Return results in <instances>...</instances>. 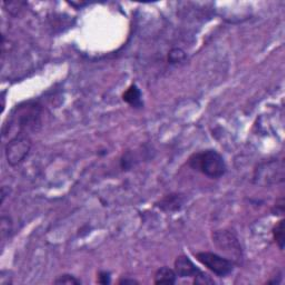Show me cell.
Masks as SVG:
<instances>
[{
    "instance_id": "obj_2",
    "label": "cell",
    "mask_w": 285,
    "mask_h": 285,
    "mask_svg": "<svg viewBox=\"0 0 285 285\" xmlns=\"http://www.w3.org/2000/svg\"><path fill=\"white\" fill-rule=\"evenodd\" d=\"M32 150V140L24 132L18 134L14 140L8 142L6 147V157L8 164L12 166L20 165L26 160Z\"/></svg>"
},
{
    "instance_id": "obj_13",
    "label": "cell",
    "mask_w": 285,
    "mask_h": 285,
    "mask_svg": "<svg viewBox=\"0 0 285 285\" xmlns=\"http://www.w3.org/2000/svg\"><path fill=\"white\" fill-rule=\"evenodd\" d=\"M98 282L102 283V284H108V283H110V273H107V272H100V274H98Z\"/></svg>"
},
{
    "instance_id": "obj_9",
    "label": "cell",
    "mask_w": 285,
    "mask_h": 285,
    "mask_svg": "<svg viewBox=\"0 0 285 285\" xmlns=\"http://www.w3.org/2000/svg\"><path fill=\"white\" fill-rule=\"evenodd\" d=\"M273 235H274V240L276 244L278 245L280 250L284 248V242H285V238H284V220H280V222L275 226L273 230Z\"/></svg>"
},
{
    "instance_id": "obj_12",
    "label": "cell",
    "mask_w": 285,
    "mask_h": 285,
    "mask_svg": "<svg viewBox=\"0 0 285 285\" xmlns=\"http://www.w3.org/2000/svg\"><path fill=\"white\" fill-rule=\"evenodd\" d=\"M195 283L196 284H214V281L210 278V276H208V274H205L200 271V273L198 275V276H195Z\"/></svg>"
},
{
    "instance_id": "obj_5",
    "label": "cell",
    "mask_w": 285,
    "mask_h": 285,
    "mask_svg": "<svg viewBox=\"0 0 285 285\" xmlns=\"http://www.w3.org/2000/svg\"><path fill=\"white\" fill-rule=\"evenodd\" d=\"M175 272L180 278H195L200 273V270L188 256L182 255L175 261Z\"/></svg>"
},
{
    "instance_id": "obj_10",
    "label": "cell",
    "mask_w": 285,
    "mask_h": 285,
    "mask_svg": "<svg viewBox=\"0 0 285 285\" xmlns=\"http://www.w3.org/2000/svg\"><path fill=\"white\" fill-rule=\"evenodd\" d=\"M186 52L180 48H174L172 49L168 54V62L172 65H175V64H180L185 62L186 60Z\"/></svg>"
},
{
    "instance_id": "obj_7",
    "label": "cell",
    "mask_w": 285,
    "mask_h": 285,
    "mask_svg": "<svg viewBox=\"0 0 285 285\" xmlns=\"http://www.w3.org/2000/svg\"><path fill=\"white\" fill-rule=\"evenodd\" d=\"M178 275L174 270L170 268H162L155 274L156 284H175Z\"/></svg>"
},
{
    "instance_id": "obj_11",
    "label": "cell",
    "mask_w": 285,
    "mask_h": 285,
    "mask_svg": "<svg viewBox=\"0 0 285 285\" xmlns=\"http://www.w3.org/2000/svg\"><path fill=\"white\" fill-rule=\"evenodd\" d=\"M55 284H68V285H72V284H80V280H77L75 276H72V275L70 274H65V275H62V276L58 278Z\"/></svg>"
},
{
    "instance_id": "obj_14",
    "label": "cell",
    "mask_w": 285,
    "mask_h": 285,
    "mask_svg": "<svg viewBox=\"0 0 285 285\" xmlns=\"http://www.w3.org/2000/svg\"><path fill=\"white\" fill-rule=\"evenodd\" d=\"M120 284H128V283H130V284H137L138 282L134 281V280H122V281H120Z\"/></svg>"
},
{
    "instance_id": "obj_3",
    "label": "cell",
    "mask_w": 285,
    "mask_h": 285,
    "mask_svg": "<svg viewBox=\"0 0 285 285\" xmlns=\"http://www.w3.org/2000/svg\"><path fill=\"white\" fill-rule=\"evenodd\" d=\"M213 242L216 248L228 254L234 261L238 262L242 260V248L234 233L230 230H218L213 234Z\"/></svg>"
},
{
    "instance_id": "obj_6",
    "label": "cell",
    "mask_w": 285,
    "mask_h": 285,
    "mask_svg": "<svg viewBox=\"0 0 285 285\" xmlns=\"http://www.w3.org/2000/svg\"><path fill=\"white\" fill-rule=\"evenodd\" d=\"M158 206L166 212H174V210H180L183 206V200L180 195H167L160 200Z\"/></svg>"
},
{
    "instance_id": "obj_8",
    "label": "cell",
    "mask_w": 285,
    "mask_h": 285,
    "mask_svg": "<svg viewBox=\"0 0 285 285\" xmlns=\"http://www.w3.org/2000/svg\"><path fill=\"white\" fill-rule=\"evenodd\" d=\"M122 97H124V100L127 102V104H130L132 107L140 108L142 105V92L136 85L130 86Z\"/></svg>"
},
{
    "instance_id": "obj_1",
    "label": "cell",
    "mask_w": 285,
    "mask_h": 285,
    "mask_svg": "<svg viewBox=\"0 0 285 285\" xmlns=\"http://www.w3.org/2000/svg\"><path fill=\"white\" fill-rule=\"evenodd\" d=\"M188 165L194 170L210 178H220L226 173V164L223 156L214 150H203L190 157Z\"/></svg>"
},
{
    "instance_id": "obj_4",
    "label": "cell",
    "mask_w": 285,
    "mask_h": 285,
    "mask_svg": "<svg viewBox=\"0 0 285 285\" xmlns=\"http://www.w3.org/2000/svg\"><path fill=\"white\" fill-rule=\"evenodd\" d=\"M196 258H198L200 263H202L204 266L208 268L210 271H212L220 278L228 276L234 270V262L228 258L220 256V255L215 253H198L196 254Z\"/></svg>"
}]
</instances>
